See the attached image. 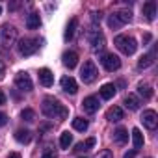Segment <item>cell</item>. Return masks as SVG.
<instances>
[{
  "mask_svg": "<svg viewBox=\"0 0 158 158\" xmlns=\"http://www.w3.org/2000/svg\"><path fill=\"white\" fill-rule=\"evenodd\" d=\"M41 110H43V114L47 115V117H50V119H65L67 115H69V110L58 101V99H54V97H47V99H43V104H41Z\"/></svg>",
  "mask_w": 158,
  "mask_h": 158,
  "instance_id": "1",
  "label": "cell"
},
{
  "mask_svg": "<svg viewBox=\"0 0 158 158\" xmlns=\"http://www.w3.org/2000/svg\"><path fill=\"white\" fill-rule=\"evenodd\" d=\"M114 43H115V47H117L123 54H127V56H132V54L136 52V48H138V43H136V39H134L132 35H117Z\"/></svg>",
  "mask_w": 158,
  "mask_h": 158,
  "instance_id": "2",
  "label": "cell"
},
{
  "mask_svg": "<svg viewBox=\"0 0 158 158\" xmlns=\"http://www.w3.org/2000/svg\"><path fill=\"white\" fill-rule=\"evenodd\" d=\"M97 76H99L97 65H95L91 60L84 61V65H82V69H80V78H82V82H84V84H91V82H95Z\"/></svg>",
  "mask_w": 158,
  "mask_h": 158,
  "instance_id": "3",
  "label": "cell"
},
{
  "mask_svg": "<svg viewBox=\"0 0 158 158\" xmlns=\"http://www.w3.org/2000/svg\"><path fill=\"white\" fill-rule=\"evenodd\" d=\"M17 41V28L11 24H4L0 28V43L4 47H11Z\"/></svg>",
  "mask_w": 158,
  "mask_h": 158,
  "instance_id": "4",
  "label": "cell"
},
{
  "mask_svg": "<svg viewBox=\"0 0 158 158\" xmlns=\"http://www.w3.org/2000/svg\"><path fill=\"white\" fill-rule=\"evenodd\" d=\"M37 48H39V39H30V37L21 39L17 45V50L21 56H32Z\"/></svg>",
  "mask_w": 158,
  "mask_h": 158,
  "instance_id": "5",
  "label": "cell"
},
{
  "mask_svg": "<svg viewBox=\"0 0 158 158\" xmlns=\"http://www.w3.org/2000/svg\"><path fill=\"white\" fill-rule=\"evenodd\" d=\"M88 41H89V45L95 52H99L106 47V39H104L102 32H99V30H89L88 32Z\"/></svg>",
  "mask_w": 158,
  "mask_h": 158,
  "instance_id": "6",
  "label": "cell"
},
{
  "mask_svg": "<svg viewBox=\"0 0 158 158\" xmlns=\"http://www.w3.org/2000/svg\"><path fill=\"white\" fill-rule=\"evenodd\" d=\"M101 63L104 65V69H106L108 73H114V71H117V69L121 67V60H119V56H115V54H102Z\"/></svg>",
  "mask_w": 158,
  "mask_h": 158,
  "instance_id": "7",
  "label": "cell"
},
{
  "mask_svg": "<svg viewBox=\"0 0 158 158\" xmlns=\"http://www.w3.org/2000/svg\"><path fill=\"white\" fill-rule=\"evenodd\" d=\"M15 86L21 89V91H32L34 84H32V78L28 73H19L15 76Z\"/></svg>",
  "mask_w": 158,
  "mask_h": 158,
  "instance_id": "8",
  "label": "cell"
},
{
  "mask_svg": "<svg viewBox=\"0 0 158 158\" xmlns=\"http://www.w3.org/2000/svg\"><path fill=\"white\" fill-rule=\"evenodd\" d=\"M141 123H143V127H147L149 130H154V128L158 127V115H156V112H154V110H145V112L141 114Z\"/></svg>",
  "mask_w": 158,
  "mask_h": 158,
  "instance_id": "9",
  "label": "cell"
},
{
  "mask_svg": "<svg viewBox=\"0 0 158 158\" xmlns=\"http://www.w3.org/2000/svg\"><path fill=\"white\" fill-rule=\"evenodd\" d=\"M60 84H61V89H63L65 93H69V95H74V93L78 91V84H76L74 78H71V76H63Z\"/></svg>",
  "mask_w": 158,
  "mask_h": 158,
  "instance_id": "10",
  "label": "cell"
},
{
  "mask_svg": "<svg viewBox=\"0 0 158 158\" xmlns=\"http://www.w3.org/2000/svg\"><path fill=\"white\" fill-rule=\"evenodd\" d=\"M39 82H41V86H45V88H50L52 84H54V74L50 73V69H39Z\"/></svg>",
  "mask_w": 158,
  "mask_h": 158,
  "instance_id": "11",
  "label": "cell"
},
{
  "mask_svg": "<svg viewBox=\"0 0 158 158\" xmlns=\"http://www.w3.org/2000/svg\"><path fill=\"white\" fill-rule=\"evenodd\" d=\"M112 17L119 23V24H125V23H130L132 21V11L130 10H117L112 13Z\"/></svg>",
  "mask_w": 158,
  "mask_h": 158,
  "instance_id": "12",
  "label": "cell"
},
{
  "mask_svg": "<svg viewBox=\"0 0 158 158\" xmlns=\"http://www.w3.org/2000/svg\"><path fill=\"white\" fill-rule=\"evenodd\" d=\"M82 106H84V112H88V114H95L97 110H99V99L97 97H86L84 99V102H82Z\"/></svg>",
  "mask_w": 158,
  "mask_h": 158,
  "instance_id": "13",
  "label": "cell"
},
{
  "mask_svg": "<svg viewBox=\"0 0 158 158\" xmlns=\"http://www.w3.org/2000/svg\"><path fill=\"white\" fill-rule=\"evenodd\" d=\"M76 63H78V54H76L74 50H67V52H63V65H65V67L74 69Z\"/></svg>",
  "mask_w": 158,
  "mask_h": 158,
  "instance_id": "14",
  "label": "cell"
},
{
  "mask_svg": "<svg viewBox=\"0 0 158 158\" xmlns=\"http://www.w3.org/2000/svg\"><path fill=\"white\" fill-rule=\"evenodd\" d=\"M106 119L112 121V123L121 121V119H123V108H119V106H112V108H108V112H106Z\"/></svg>",
  "mask_w": 158,
  "mask_h": 158,
  "instance_id": "15",
  "label": "cell"
},
{
  "mask_svg": "<svg viewBox=\"0 0 158 158\" xmlns=\"http://www.w3.org/2000/svg\"><path fill=\"white\" fill-rule=\"evenodd\" d=\"M143 15L147 21H154V15H156V2L154 0H149V2L143 4Z\"/></svg>",
  "mask_w": 158,
  "mask_h": 158,
  "instance_id": "16",
  "label": "cell"
},
{
  "mask_svg": "<svg viewBox=\"0 0 158 158\" xmlns=\"http://www.w3.org/2000/svg\"><path fill=\"white\" fill-rule=\"evenodd\" d=\"M114 141H115L117 145H125V143L128 141V132H127V128L119 127V128L114 132Z\"/></svg>",
  "mask_w": 158,
  "mask_h": 158,
  "instance_id": "17",
  "label": "cell"
},
{
  "mask_svg": "<svg viewBox=\"0 0 158 158\" xmlns=\"http://www.w3.org/2000/svg\"><path fill=\"white\" fill-rule=\"evenodd\" d=\"M41 26V19H39V13H30L28 17H26V28L28 30H35V28H39Z\"/></svg>",
  "mask_w": 158,
  "mask_h": 158,
  "instance_id": "18",
  "label": "cell"
},
{
  "mask_svg": "<svg viewBox=\"0 0 158 158\" xmlns=\"http://www.w3.org/2000/svg\"><path fill=\"white\" fill-rule=\"evenodd\" d=\"M123 104H125V106H127L128 110H132V112H134V110H138V108H139V104H141V102H139V99H138L136 95H132V93H128V95L125 97V101H123Z\"/></svg>",
  "mask_w": 158,
  "mask_h": 158,
  "instance_id": "19",
  "label": "cell"
},
{
  "mask_svg": "<svg viewBox=\"0 0 158 158\" xmlns=\"http://www.w3.org/2000/svg\"><path fill=\"white\" fill-rule=\"evenodd\" d=\"M15 139H17L19 143H30V141H32V132L26 130V128H19V130L15 132Z\"/></svg>",
  "mask_w": 158,
  "mask_h": 158,
  "instance_id": "20",
  "label": "cell"
},
{
  "mask_svg": "<svg viewBox=\"0 0 158 158\" xmlns=\"http://www.w3.org/2000/svg\"><path fill=\"white\" fill-rule=\"evenodd\" d=\"M93 145H95V138H88L86 141L76 143V147H74V152H84V151H89Z\"/></svg>",
  "mask_w": 158,
  "mask_h": 158,
  "instance_id": "21",
  "label": "cell"
},
{
  "mask_svg": "<svg viewBox=\"0 0 158 158\" xmlns=\"http://www.w3.org/2000/svg\"><path fill=\"white\" fill-rule=\"evenodd\" d=\"M76 26H78V19H71L69 24H67V30H65V41H71V39L74 37Z\"/></svg>",
  "mask_w": 158,
  "mask_h": 158,
  "instance_id": "22",
  "label": "cell"
},
{
  "mask_svg": "<svg viewBox=\"0 0 158 158\" xmlns=\"http://www.w3.org/2000/svg\"><path fill=\"white\" fill-rule=\"evenodd\" d=\"M152 58H154V50H152L151 54L141 56V58H139V61H138V67H139V69H147V67H151V65L154 63V60H152Z\"/></svg>",
  "mask_w": 158,
  "mask_h": 158,
  "instance_id": "23",
  "label": "cell"
},
{
  "mask_svg": "<svg viewBox=\"0 0 158 158\" xmlns=\"http://www.w3.org/2000/svg\"><path fill=\"white\" fill-rule=\"evenodd\" d=\"M114 95H115V86H114V84H104V86L101 88V97H102V99L110 101Z\"/></svg>",
  "mask_w": 158,
  "mask_h": 158,
  "instance_id": "24",
  "label": "cell"
},
{
  "mask_svg": "<svg viewBox=\"0 0 158 158\" xmlns=\"http://www.w3.org/2000/svg\"><path fill=\"white\" fill-rule=\"evenodd\" d=\"M73 128L78 130V132H86L88 130V121L82 119V117H74L73 119Z\"/></svg>",
  "mask_w": 158,
  "mask_h": 158,
  "instance_id": "25",
  "label": "cell"
},
{
  "mask_svg": "<svg viewBox=\"0 0 158 158\" xmlns=\"http://www.w3.org/2000/svg\"><path fill=\"white\" fill-rule=\"evenodd\" d=\"M138 93H139L145 101L152 99V88H151V86H147V84H139V86H138Z\"/></svg>",
  "mask_w": 158,
  "mask_h": 158,
  "instance_id": "26",
  "label": "cell"
},
{
  "mask_svg": "<svg viewBox=\"0 0 158 158\" xmlns=\"http://www.w3.org/2000/svg\"><path fill=\"white\" fill-rule=\"evenodd\" d=\"M132 141H134L136 151H138L139 147H143V134H141L139 128H134V130H132Z\"/></svg>",
  "mask_w": 158,
  "mask_h": 158,
  "instance_id": "27",
  "label": "cell"
},
{
  "mask_svg": "<svg viewBox=\"0 0 158 158\" xmlns=\"http://www.w3.org/2000/svg\"><path fill=\"white\" fill-rule=\"evenodd\" d=\"M71 143H73V136L69 132H61V136H60V147L61 149H69Z\"/></svg>",
  "mask_w": 158,
  "mask_h": 158,
  "instance_id": "28",
  "label": "cell"
},
{
  "mask_svg": "<svg viewBox=\"0 0 158 158\" xmlns=\"http://www.w3.org/2000/svg\"><path fill=\"white\" fill-rule=\"evenodd\" d=\"M21 117H23L26 123H32V121H35V112H34L32 108H24V110L21 112Z\"/></svg>",
  "mask_w": 158,
  "mask_h": 158,
  "instance_id": "29",
  "label": "cell"
},
{
  "mask_svg": "<svg viewBox=\"0 0 158 158\" xmlns=\"http://www.w3.org/2000/svg\"><path fill=\"white\" fill-rule=\"evenodd\" d=\"M41 158H58V154H56V151L52 149V147H47L45 151H43V156Z\"/></svg>",
  "mask_w": 158,
  "mask_h": 158,
  "instance_id": "30",
  "label": "cell"
},
{
  "mask_svg": "<svg viewBox=\"0 0 158 158\" xmlns=\"http://www.w3.org/2000/svg\"><path fill=\"white\" fill-rule=\"evenodd\" d=\"M101 19H102V15H101V13H97V11H93V13H91V21H93V23H101Z\"/></svg>",
  "mask_w": 158,
  "mask_h": 158,
  "instance_id": "31",
  "label": "cell"
},
{
  "mask_svg": "<svg viewBox=\"0 0 158 158\" xmlns=\"http://www.w3.org/2000/svg\"><path fill=\"white\" fill-rule=\"evenodd\" d=\"M8 123V115L6 114H2V112H0V127H4Z\"/></svg>",
  "mask_w": 158,
  "mask_h": 158,
  "instance_id": "32",
  "label": "cell"
},
{
  "mask_svg": "<svg viewBox=\"0 0 158 158\" xmlns=\"http://www.w3.org/2000/svg\"><path fill=\"white\" fill-rule=\"evenodd\" d=\"M99 158H114V156H112V152H110V151H102V152L99 154Z\"/></svg>",
  "mask_w": 158,
  "mask_h": 158,
  "instance_id": "33",
  "label": "cell"
},
{
  "mask_svg": "<svg viewBox=\"0 0 158 158\" xmlns=\"http://www.w3.org/2000/svg\"><path fill=\"white\" fill-rule=\"evenodd\" d=\"M136 152H138V151L134 149V151H130V152H127V154H125L123 158H136Z\"/></svg>",
  "mask_w": 158,
  "mask_h": 158,
  "instance_id": "34",
  "label": "cell"
},
{
  "mask_svg": "<svg viewBox=\"0 0 158 158\" xmlns=\"http://www.w3.org/2000/svg\"><path fill=\"white\" fill-rule=\"evenodd\" d=\"M2 104H6V95H4L2 89H0V106H2Z\"/></svg>",
  "mask_w": 158,
  "mask_h": 158,
  "instance_id": "35",
  "label": "cell"
},
{
  "mask_svg": "<svg viewBox=\"0 0 158 158\" xmlns=\"http://www.w3.org/2000/svg\"><path fill=\"white\" fill-rule=\"evenodd\" d=\"M4 74H6V67H4L2 63H0V80H2V78H4Z\"/></svg>",
  "mask_w": 158,
  "mask_h": 158,
  "instance_id": "36",
  "label": "cell"
},
{
  "mask_svg": "<svg viewBox=\"0 0 158 158\" xmlns=\"http://www.w3.org/2000/svg\"><path fill=\"white\" fill-rule=\"evenodd\" d=\"M8 158H21V154H19V152H10Z\"/></svg>",
  "mask_w": 158,
  "mask_h": 158,
  "instance_id": "37",
  "label": "cell"
},
{
  "mask_svg": "<svg viewBox=\"0 0 158 158\" xmlns=\"http://www.w3.org/2000/svg\"><path fill=\"white\" fill-rule=\"evenodd\" d=\"M0 13H2V8H0Z\"/></svg>",
  "mask_w": 158,
  "mask_h": 158,
  "instance_id": "38",
  "label": "cell"
}]
</instances>
